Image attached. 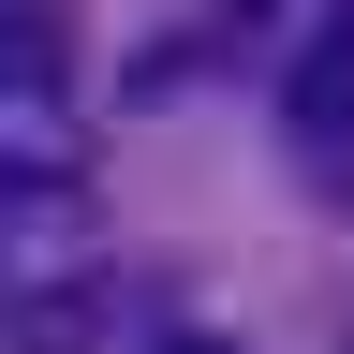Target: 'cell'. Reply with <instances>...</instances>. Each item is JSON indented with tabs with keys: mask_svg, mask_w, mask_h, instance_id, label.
<instances>
[{
	"mask_svg": "<svg viewBox=\"0 0 354 354\" xmlns=\"http://www.w3.org/2000/svg\"><path fill=\"white\" fill-rule=\"evenodd\" d=\"M104 251V207H88L74 162H0V295H44V281H88Z\"/></svg>",
	"mask_w": 354,
	"mask_h": 354,
	"instance_id": "obj_1",
	"label": "cell"
},
{
	"mask_svg": "<svg viewBox=\"0 0 354 354\" xmlns=\"http://www.w3.org/2000/svg\"><path fill=\"white\" fill-rule=\"evenodd\" d=\"M281 133H295V148H310V133H354V0L295 44V74H281Z\"/></svg>",
	"mask_w": 354,
	"mask_h": 354,
	"instance_id": "obj_2",
	"label": "cell"
},
{
	"mask_svg": "<svg viewBox=\"0 0 354 354\" xmlns=\"http://www.w3.org/2000/svg\"><path fill=\"white\" fill-rule=\"evenodd\" d=\"M0 310H15V339H0V354H88V325H104V295H88V281H44V295H0Z\"/></svg>",
	"mask_w": 354,
	"mask_h": 354,
	"instance_id": "obj_3",
	"label": "cell"
},
{
	"mask_svg": "<svg viewBox=\"0 0 354 354\" xmlns=\"http://www.w3.org/2000/svg\"><path fill=\"white\" fill-rule=\"evenodd\" d=\"M295 162H310V192H325V207L354 221V133H310V148H295Z\"/></svg>",
	"mask_w": 354,
	"mask_h": 354,
	"instance_id": "obj_4",
	"label": "cell"
},
{
	"mask_svg": "<svg viewBox=\"0 0 354 354\" xmlns=\"http://www.w3.org/2000/svg\"><path fill=\"white\" fill-rule=\"evenodd\" d=\"M162 354H236V339H162Z\"/></svg>",
	"mask_w": 354,
	"mask_h": 354,
	"instance_id": "obj_5",
	"label": "cell"
},
{
	"mask_svg": "<svg viewBox=\"0 0 354 354\" xmlns=\"http://www.w3.org/2000/svg\"><path fill=\"white\" fill-rule=\"evenodd\" d=\"M236 15H281V0H236Z\"/></svg>",
	"mask_w": 354,
	"mask_h": 354,
	"instance_id": "obj_6",
	"label": "cell"
}]
</instances>
